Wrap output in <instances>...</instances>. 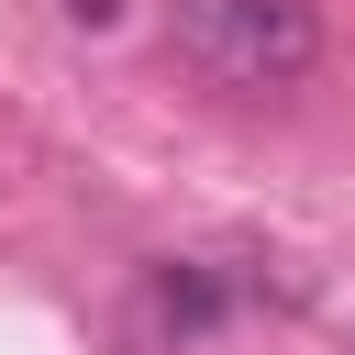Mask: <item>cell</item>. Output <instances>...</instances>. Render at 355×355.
Masks as SVG:
<instances>
[{
    "label": "cell",
    "mask_w": 355,
    "mask_h": 355,
    "mask_svg": "<svg viewBox=\"0 0 355 355\" xmlns=\"http://www.w3.org/2000/svg\"><path fill=\"white\" fill-rule=\"evenodd\" d=\"M67 22H78V33H100V22H122V0H67Z\"/></svg>",
    "instance_id": "3"
},
{
    "label": "cell",
    "mask_w": 355,
    "mask_h": 355,
    "mask_svg": "<svg viewBox=\"0 0 355 355\" xmlns=\"http://www.w3.org/2000/svg\"><path fill=\"white\" fill-rule=\"evenodd\" d=\"M222 311H233V288H222L211 266H155V322H166V333H211Z\"/></svg>",
    "instance_id": "2"
},
{
    "label": "cell",
    "mask_w": 355,
    "mask_h": 355,
    "mask_svg": "<svg viewBox=\"0 0 355 355\" xmlns=\"http://www.w3.org/2000/svg\"><path fill=\"white\" fill-rule=\"evenodd\" d=\"M166 44L189 78L266 100L322 67V0H166Z\"/></svg>",
    "instance_id": "1"
}]
</instances>
